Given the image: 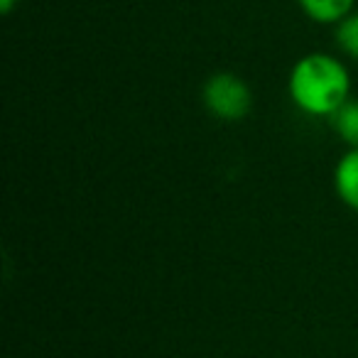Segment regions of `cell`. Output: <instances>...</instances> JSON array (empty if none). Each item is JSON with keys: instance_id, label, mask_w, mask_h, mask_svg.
<instances>
[{"instance_id": "cell-1", "label": "cell", "mask_w": 358, "mask_h": 358, "mask_svg": "<svg viewBox=\"0 0 358 358\" xmlns=\"http://www.w3.org/2000/svg\"><path fill=\"white\" fill-rule=\"evenodd\" d=\"M289 96L294 106L314 118H331L351 99V76L331 55H307L289 71Z\"/></svg>"}, {"instance_id": "cell-2", "label": "cell", "mask_w": 358, "mask_h": 358, "mask_svg": "<svg viewBox=\"0 0 358 358\" xmlns=\"http://www.w3.org/2000/svg\"><path fill=\"white\" fill-rule=\"evenodd\" d=\"M204 106L211 115L221 120H241L250 113L253 94L241 76L221 71L204 84Z\"/></svg>"}, {"instance_id": "cell-3", "label": "cell", "mask_w": 358, "mask_h": 358, "mask_svg": "<svg viewBox=\"0 0 358 358\" xmlns=\"http://www.w3.org/2000/svg\"><path fill=\"white\" fill-rule=\"evenodd\" d=\"M336 194L348 209L358 211V148H351L334 169Z\"/></svg>"}, {"instance_id": "cell-4", "label": "cell", "mask_w": 358, "mask_h": 358, "mask_svg": "<svg viewBox=\"0 0 358 358\" xmlns=\"http://www.w3.org/2000/svg\"><path fill=\"white\" fill-rule=\"evenodd\" d=\"M297 3L314 22L334 25V22H341L346 15H351L356 0H297Z\"/></svg>"}, {"instance_id": "cell-5", "label": "cell", "mask_w": 358, "mask_h": 358, "mask_svg": "<svg viewBox=\"0 0 358 358\" xmlns=\"http://www.w3.org/2000/svg\"><path fill=\"white\" fill-rule=\"evenodd\" d=\"M329 120L343 143L358 148V99H348L343 106H338L336 113Z\"/></svg>"}, {"instance_id": "cell-6", "label": "cell", "mask_w": 358, "mask_h": 358, "mask_svg": "<svg viewBox=\"0 0 358 358\" xmlns=\"http://www.w3.org/2000/svg\"><path fill=\"white\" fill-rule=\"evenodd\" d=\"M336 45L343 55L358 62V13L346 15L341 22H336Z\"/></svg>"}, {"instance_id": "cell-7", "label": "cell", "mask_w": 358, "mask_h": 358, "mask_svg": "<svg viewBox=\"0 0 358 358\" xmlns=\"http://www.w3.org/2000/svg\"><path fill=\"white\" fill-rule=\"evenodd\" d=\"M15 3H20V0H0V8H3V13H10V8Z\"/></svg>"}]
</instances>
